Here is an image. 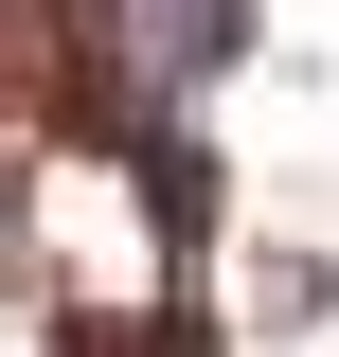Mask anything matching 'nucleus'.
<instances>
[{"label": "nucleus", "instance_id": "nucleus-1", "mask_svg": "<svg viewBox=\"0 0 339 357\" xmlns=\"http://www.w3.org/2000/svg\"><path fill=\"white\" fill-rule=\"evenodd\" d=\"M0 215H18V197H0Z\"/></svg>", "mask_w": 339, "mask_h": 357}]
</instances>
